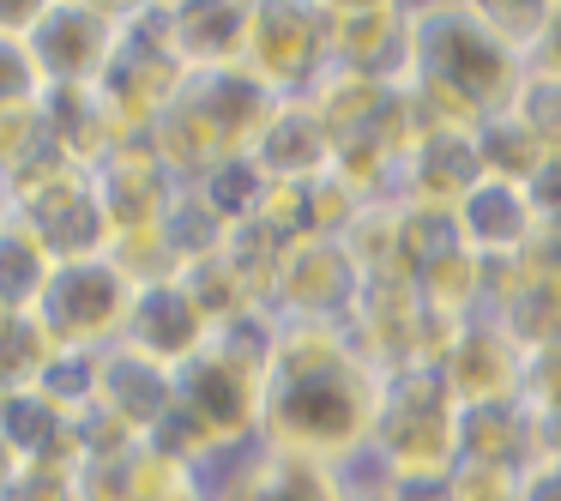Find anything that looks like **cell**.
<instances>
[{"mask_svg": "<svg viewBox=\"0 0 561 501\" xmlns=\"http://www.w3.org/2000/svg\"><path fill=\"white\" fill-rule=\"evenodd\" d=\"M507 115L525 127V139L543 151V163L561 158V79L556 73H525V86H519V98H513Z\"/></svg>", "mask_w": 561, "mask_h": 501, "instance_id": "7a4b0ae2", "label": "cell"}, {"mask_svg": "<svg viewBox=\"0 0 561 501\" xmlns=\"http://www.w3.org/2000/svg\"><path fill=\"white\" fill-rule=\"evenodd\" d=\"M513 501H561V459H525L513 471Z\"/></svg>", "mask_w": 561, "mask_h": 501, "instance_id": "3957f363", "label": "cell"}, {"mask_svg": "<svg viewBox=\"0 0 561 501\" xmlns=\"http://www.w3.org/2000/svg\"><path fill=\"white\" fill-rule=\"evenodd\" d=\"M453 230L477 260H525L543 236V212H537L531 187L507 182V175H483L471 194L453 206Z\"/></svg>", "mask_w": 561, "mask_h": 501, "instance_id": "6da1fadb", "label": "cell"}]
</instances>
